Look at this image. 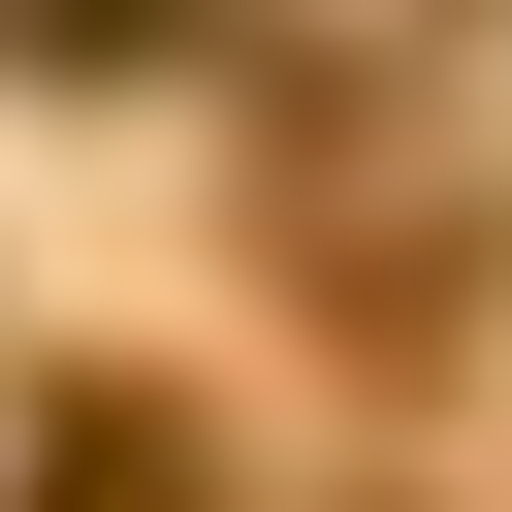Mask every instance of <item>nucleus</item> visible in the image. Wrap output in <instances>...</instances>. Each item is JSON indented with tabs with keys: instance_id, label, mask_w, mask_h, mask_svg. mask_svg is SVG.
<instances>
[{
	"instance_id": "nucleus-1",
	"label": "nucleus",
	"mask_w": 512,
	"mask_h": 512,
	"mask_svg": "<svg viewBox=\"0 0 512 512\" xmlns=\"http://www.w3.org/2000/svg\"><path fill=\"white\" fill-rule=\"evenodd\" d=\"M32 512H192V416H160V384H64V416H32Z\"/></svg>"
}]
</instances>
